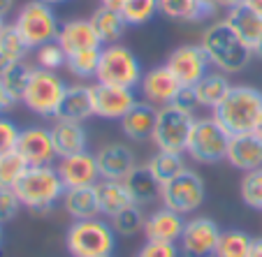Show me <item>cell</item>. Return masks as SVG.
I'll list each match as a JSON object with an SVG mask.
<instances>
[{"instance_id": "cell-1", "label": "cell", "mask_w": 262, "mask_h": 257, "mask_svg": "<svg viewBox=\"0 0 262 257\" xmlns=\"http://www.w3.org/2000/svg\"><path fill=\"white\" fill-rule=\"evenodd\" d=\"M200 46L204 49L209 63L225 75H237V72L246 69L248 63L255 58L253 49L234 33V28L225 19L213 21L204 28Z\"/></svg>"}, {"instance_id": "cell-2", "label": "cell", "mask_w": 262, "mask_h": 257, "mask_svg": "<svg viewBox=\"0 0 262 257\" xmlns=\"http://www.w3.org/2000/svg\"><path fill=\"white\" fill-rule=\"evenodd\" d=\"M211 116L223 125V130L230 137L255 132L257 121L262 116V90L246 84L232 86L223 102L213 109Z\"/></svg>"}, {"instance_id": "cell-3", "label": "cell", "mask_w": 262, "mask_h": 257, "mask_svg": "<svg viewBox=\"0 0 262 257\" xmlns=\"http://www.w3.org/2000/svg\"><path fill=\"white\" fill-rule=\"evenodd\" d=\"M14 193L24 208L33 213H49L56 202L63 199L65 185L54 165H42V167H28Z\"/></svg>"}, {"instance_id": "cell-4", "label": "cell", "mask_w": 262, "mask_h": 257, "mask_svg": "<svg viewBox=\"0 0 262 257\" xmlns=\"http://www.w3.org/2000/svg\"><path fill=\"white\" fill-rule=\"evenodd\" d=\"M70 257H112L116 248V232L102 218L72 220L65 234Z\"/></svg>"}, {"instance_id": "cell-5", "label": "cell", "mask_w": 262, "mask_h": 257, "mask_svg": "<svg viewBox=\"0 0 262 257\" xmlns=\"http://www.w3.org/2000/svg\"><path fill=\"white\" fill-rule=\"evenodd\" d=\"M65 93H68V84L56 72L33 67L21 102L26 104L28 111H33L40 119H58Z\"/></svg>"}, {"instance_id": "cell-6", "label": "cell", "mask_w": 262, "mask_h": 257, "mask_svg": "<svg viewBox=\"0 0 262 257\" xmlns=\"http://www.w3.org/2000/svg\"><path fill=\"white\" fill-rule=\"evenodd\" d=\"M195 116L190 109H183L179 104H165L156 109V125L151 142L158 151L165 153H183L188 146V137L193 130Z\"/></svg>"}, {"instance_id": "cell-7", "label": "cell", "mask_w": 262, "mask_h": 257, "mask_svg": "<svg viewBox=\"0 0 262 257\" xmlns=\"http://www.w3.org/2000/svg\"><path fill=\"white\" fill-rule=\"evenodd\" d=\"M144 77V69L139 58L128 49L125 44H104L100 54V65L95 79L100 84L109 86H123V88H135L139 86Z\"/></svg>"}, {"instance_id": "cell-8", "label": "cell", "mask_w": 262, "mask_h": 257, "mask_svg": "<svg viewBox=\"0 0 262 257\" xmlns=\"http://www.w3.org/2000/svg\"><path fill=\"white\" fill-rule=\"evenodd\" d=\"M14 28L26 40L28 49H37L47 42H56L60 24L56 19L54 5H47L42 0H30L16 12Z\"/></svg>"}, {"instance_id": "cell-9", "label": "cell", "mask_w": 262, "mask_h": 257, "mask_svg": "<svg viewBox=\"0 0 262 257\" xmlns=\"http://www.w3.org/2000/svg\"><path fill=\"white\" fill-rule=\"evenodd\" d=\"M228 144H230V134L223 130V125L213 116L195 119L186 153L200 165H216L221 160H225Z\"/></svg>"}, {"instance_id": "cell-10", "label": "cell", "mask_w": 262, "mask_h": 257, "mask_svg": "<svg viewBox=\"0 0 262 257\" xmlns=\"http://www.w3.org/2000/svg\"><path fill=\"white\" fill-rule=\"evenodd\" d=\"M207 199V190H204V181L200 174L183 169L179 176L160 185V202L165 208L181 213V216H190L195 213Z\"/></svg>"}, {"instance_id": "cell-11", "label": "cell", "mask_w": 262, "mask_h": 257, "mask_svg": "<svg viewBox=\"0 0 262 257\" xmlns=\"http://www.w3.org/2000/svg\"><path fill=\"white\" fill-rule=\"evenodd\" d=\"M221 239V227L213 218L195 216L186 220L183 234L179 239V250L186 257H213Z\"/></svg>"}, {"instance_id": "cell-12", "label": "cell", "mask_w": 262, "mask_h": 257, "mask_svg": "<svg viewBox=\"0 0 262 257\" xmlns=\"http://www.w3.org/2000/svg\"><path fill=\"white\" fill-rule=\"evenodd\" d=\"M93 90V114L104 121H121L130 109L137 104L135 88H123V86H109V84H95Z\"/></svg>"}, {"instance_id": "cell-13", "label": "cell", "mask_w": 262, "mask_h": 257, "mask_svg": "<svg viewBox=\"0 0 262 257\" xmlns=\"http://www.w3.org/2000/svg\"><path fill=\"white\" fill-rule=\"evenodd\" d=\"M167 65L174 72L181 86H190L193 88L200 79L209 72V58L200 44H181L167 56Z\"/></svg>"}, {"instance_id": "cell-14", "label": "cell", "mask_w": 262, "mask_h": 257, "mask_svg": "<svg viewBox=\"0 0 262 257\" xmlns=\"http://www.w3.org/2000/svg\"><path fill=\"white\" fill-rule=\"evenodd\" d=\"M181 81L174 77V72L167 65H156L148 72H144L142 81H139V90H142L144 102L154 104V107H165L177 100L179 90H181Z\"/></svg>"}, {"instance_id": "cell-15", "label": "cell", "mask_w": 262, "mask_h": 257, "mask_svg": "<svg viewBox=\"0 0 262 257\" xmlns=\"http://www.w3.org/2000/svg\"><path fill=\"white\" fill-rule=\"evenodd\" d=\"M16 151H19L21 158H24L30 167L54 165V160L58 158L49 128H42V125H30V128L21 130L19 142H16Z\"/></svg>"}, {"instance_id": "cell-16", "label": "cell", "mask_w": 262, "mask_h": 257, "mask_svg": "<svg viewBox=\"0 0 262 257\" xmlns=\"http://www.w3.org/2000/svg\"><path fill=\"white\" fill-rule=\"evenodd\" d=\"M58 176L63 181L65 190L68 188H84V185H95L100 181V169H98V160L93 153L81 151L74 155H65L58 160L56 165Z\"/></svg>"}, {"instance_id": "cell-17", "label": "cell", "mask_w": 262, "mask_h": 257, "mask_svg": "<svg viewBox=\"0 0 262 257\" xmlns=\"http://www.w3.org/2000/svg\"><path fill=\"white\" fill-rule=\"evenodd\" d=\"M95 160H98L100 178H107V181H125L137 167V160L130 146L119 142L102 146L95 153Z\"/></svg>"}, {"instance_id": "cell-18", "label": "cell", "mask_w": 262, "mask_h": 257, "mask_svg": "<svg viewBox=\"0 0 262 257\" xmlns=\"http://www.w3.org/2000/svg\"><path fill=\"white\" fill-rule=\"evenodd\" d=\"M225 160L239 172H253L262 167V139L255 132L232 134Z\"/></svg>"}, {"instance_id": "cell-19", "label": "cell", "mask_w": 262, "mask_h": 257, "mask_svg": "<svg viewBox=\"0 0 262 257\" xmlns=\"http://www.w3.org/2000/svg\"><path fill=\"white\" fill-rule=\"evenodd\" d=\"M56 42L65 49V54L104 46L102 40H100L98 30H95L93 24H91V19H70V21H65V24H60Z\"/></svg>"}, {"instance_id": "cell-20", "label": "cell", "mask_w": 262, "mask_h": 257, "mask_svg": "<svg viewBox=\"0 0 262 257\" xmlns=\"http://www.w3.org/2000/svg\"><path fill=\"white\" fill-rule=\"evenodd\" d=\"M49 132L51 139H54V149L58 158L89 151V134H86L84 123H79V121L54 119V125L49 128Z\"/></svg>"}, {"instance_id": "cell-21", "label": "cell", "mask_w": 262, "mask_h": 257, "mask_svg": "<svg viewBox=\"0 0 262 257\" xmlns=\"http://www.w3.org/2000/svg\"><path fill=\"white\" fill-rule=\"evenodd\" d=\"M158 10L172 21L200 24L213 19L221 7L216 5V0H158Z\"/></svg>"}, {"instance_id": "cell-22", "label": "cell", "mask_w": 262, "mask_h": 257, "mask_svg": "<svg viewBox=\"0 0 262 257\" xmlns=\"http://www.w3.org/2000/svg\"><path fill=\"white\" fill-rule=\"evenodd\" d=\"M186 227V216L172 211V208H158L146 218L144 223V237L146 241H167V243H179Z\"/></svg>"}, {"instance_id": "cell-23", "label": "cell", "mask_w": 262, "mask_h": 257, "mask_svg": "<svg viewBox=\"0 0 262 257\" xmlns=\"http://www.w3.org/2000/svg\"><path fill=\"white\" fill-rule=\"evenodd\" d=\"M63 208L72 220H91L100 218V197L95 185H84V188H68L63 193Z\"/></svg>"}, {"instance_id": "cell-24", "label": "cell", "mask_w": 262, "mask_h": 257, "mask_svg": "<svg viewBox=\"0 0 262 257\" xmlns=\"http://www.w3.org/2000/svg\"><path fill=\"white\" fill-rule=\"evenodd\" d=\"M95 188H98V197H100V211L107 218L116 216V213H121L123 208L135 204V197L125 181H107V178H100V181L95 183Z\"/></svg>"}, {"instance_id": "cell-25", "label": "cell", "mask_w": 262, "mask_h": 257, "mask_svg": "<svg viewBox=\"0 0 262 257\" xmlns=\"http://www.w3.org/2000/svg\"><path fill=\"white\" fill-rule=\"evenodd\" d=\"M154 125H156V107L148 102H137L130 114H125L121 119V130L128 139L133 142H144L151 139L154 134Z\"/></svg>"}, {"instance_id": "cell-26", "label": "cell", "mask_w": 262, "mask_h": 257, "mask_svg": "<svg viewBox=\"0 0 262 257\" xmlns=\"http://www.w3.org/2000/svg\"><path fill=\"white\" fill-rule=\"evenodd\" d=\"M232 88L230 79L225 77V72H207L198 84L193 86V93H195V100H198V107H204V109H216L218 104L223 102V98L228 95V90Z\"/></svg>"}, {"instance_id": "cell-27", "label": "cell", "mask_w": 262, "mask_h": 257, "mask_svg": "<svg viewBox=\"0 0 262 257\" xmlns=\"http://www.w3.org/2000/svg\"><path fill=\"white\" fill-rule=\"evenodd\" d=\"M91 116H95L93 114V90H91V86H86V84L68 86V93H65L58 119H70V121L84 123Z\"/></svg>"}, {"instance_id": "cell-28", "label": "cell", "mask_w": 262, "mask_h": 257, "mask_svg": "<svg viewBox=\"0 0 262 257\" xmlns=\"http://www.w3.org/2000/svg\"><path fill=\"white\" fill-rule=\"evenodd\" d=\"M225 21L232 26L234 33H237L251 49L260 42V37H262V14L248 10L246 5H237V7H232V10H228Z\"/></svg>"}, {"instance_id": "cell-29", "label": "cell", "mask_w": 262, "mask_h": 257, "mask_svg": "<svg viewBox=\"0 0 262 257\" xmlns=\"http://www.w3.org/2000/svg\"><path fill=\"white\" fill-rule=\"evenodd\" d=\"M91 24H93V28L98 30L102 44H116V42L125 35V28H128V24H125L121 12L109 10V7H102V5L93 12Z\"/></svg>"}, {"instance_id": "cell-30", "label": "cell", "mask_w": 262, "mask_h": 257, "mask_svg": "<svg viewBox=\"0 0 262 257\" xmlns=\"http://www.w3.org/2000/svg\"><path fill=\"white\" fill-rule=\"evenodd\" d=\"M146 169L151 172V176L158 181V185H165L167 181H172L174 176L186 169L181 160V153H165V151H156L146 162Z\"/></svg>"}, {"instance_id": "cell-31", "label": "cell", "mask_w": 262, "mask_h": 257, "mask_svg": "<svg viewBox=\"0 0 262 257\" xmlns=\"http://www.w3.org/2000/svg\"><path fill=\"white\" fill-rule=\"evenodd\" d=\"M125 183H128L130 193H133V197H135V204H139V206L154 202L156 197H160V185H158V181L151 176L146 165H144V167H135V172L125 178Z\"/></svg>"}, {"instance_id": "cell-32", "label": "cell", "mask_w": 262, "mask_h": 257, "mask_svg": "<svg viewBox=\"0 0 262 257\" xmlns=\"http://www.w3.org/2000/svg\"><path fill=\"white\" fill-rule=\"evenodd\" d=\"M253 237L244 229H225L221 232L213 257H248Z\"/></svg>"}, {"instance_id": "cell-33", "label": "cell", "mask_w": 262, "mask_h": 257, "mask_svg": "<svg viewBox=\"0 0 262 257\" xmlns=\"http://www.w3.org/2000/svg\"><path fill=\"white\" fill-rule=\"evenodd\" d=\"M144 223H146V216L139 208V204H133V206L109 218V225L119 237H135V234L144 232Z\"/></svg>"}, {"instance_id": "cell-34", "label": "cell", "mask_w": 262, "mask_h": 257, "mask_svg": "<svg viewBox=\"0 0 262 257\" xmlns=\"http://www.w3.org/2000/svg\"><path fill=\"white\" fill-rule=\"evenodd\" d=\"M100 54H102V46H100V49H84V51L68 54L65 67H68L74 77H79V79H91V77L98 75Z\"/></svg>"}, {"instance_id": "cell-35", "label": "cell", "mask_w": 262, "mask_h": 257, "mask_svg": "<svg viewBox=\"0 0 262 257\" xmlns=\"http://www.w3.org/2000/svg\"><path fill=\"white\" fill-rule=\"evenodd\" d=\"M30 165L21 158L19 151H10V153L0 155V188H12L19 185L24 174L28 172Z\"/></svg>"}, {"instance_id": "cell-36", "label": "cell", "mask_w": 262, "mask_h": 257, "mask_svg": "<svg viewBox=\"0 0 262 257\" xmlns=\"http://www.w3.org/2000/svg\"><path fill=\"white\" fill-rule=\"evenodd\" d=\"M239 195L242 202L253 211H262V167L253 172H244L239 183Z\"/></svg>"}, {"instance_id": "cell-37", "label": "cell", "mask_w": 262, "mask_h": 257, "mask_svg": "<svg viewBox=\"0 0 262 257\" xmlns=\"http://www.w3.org/2000/svg\"><path fill=\"white\" fill-rule=\"evenodd\" d=\"M121 14H123L128 26H144L156 14H160L158 0H128L123 10H121Z\"/></svg>"}, {"instance_id": "cell-38", "label": "cell", "mask_w": 262, "mask_h": 257, "mask_svg": "<svg viewBox=\"0 0 262 257\" xmlns=\"http://www.w3.org/2000/svg\"><path fill=\"white\" fill-rule=\"evenodd\" d=\"M0 51L7 56L10 60H14V63H24L26 54H28V44H26V40L19 35V30L14 28V24H10L3 33H0Z\"/></svg>"}, {"instance_id": "cell-39", "label": "cell", "mask_w": 262, "mask_h": 257, "mask_svg": "<svg viewBox=\"0 0 262 257\" xmlns=\"http://www.w3.org/2000/svg\"><path fill=\"white\" fill-rule=\"evenodd\" d=\"M30 72H33V67H28L26 63H16L14 67H10L5 75L0 77L3 84H5V88L10 90V95L14 98V102H21V98H24V90H26V86H28Z\"/></svg>"}, {"instance_id": "cell-40", "label": "cell", "mask_w": 262, "mask_h": 257, "mask_svg": "<svg viewBox=\"0 0 262 257\" xmlns=\"http://www.w3.org/2000/svg\"><path fill=\"white\" fill-rule=\"evenodd\" d=\"M35 58H37V67L51 69V72L65 67V63H68V54H65V49L58 42H47V44L37 46L35 49Z\"/></svg>"}, {"instance_id": "cell-41", "label": "cell", "mask_w": 262, "mask_h": 257, "mask_svg": "<svg viewBox=\"0 0 262 257\" xmlns=\"http://www.w3.org/2000/svg\"><path fill=\"white\" fill-rule=\"evenodd\" d=\"M19 125L12 119L0 114V155L16 151V142H19Z\"/></svg>"}, {"instance_id": "cell-42", "label": "cell", "mask_w": 262, "mask_h": 257, "mask_svg": "<svg viewBox=\"0 0 262 257\" xmlns=\"http://www.w3.org/2000/svg\"><path fill=\"white\" fill-rule=\"evenodd\" d=\"M19 208L21 206V199L16 197V193L12 188H0V225L10 223L19 216Z\"/></svg>"}, {"instance_id": "cell-43", "label": "cell", "mask_w": 262, "mask_h": 257, "mask_svg": "<svg viewBox=\"0 0 262 257\" xmlns=\"http://www.w3.org/2000/svg\"><path fill=\"white\" fill-rule=\"evenodd\" d=\"M135 257H181L177 243H167V241H146L142 248L137 250Z\"/></svg>"}, {"instance_id": "cell-44", "label": "cell", "mask_w": 262, "mask_h": 257, "mask_svg": "<svg viewBox=\"0 0 262 257\" xmlns=\"http://www.w3.org/2000/svg\"><path fill=\"white\" fill-rule=\"evenodd\" d=\"M174 104H179V107H183V109H190V111H195V109H198V100H195L193 88H190V86H183V88L179 90Z\"/></svg>"}, {"instance_id": "cell-45", "label": "cell", "mask_w": 262, "mask_h": 257, "mask_svg": "<svg viewBox=\"0 0 262 257\" xmlns=\"http://www.w3.org/2000/svg\"><path fill=\"white\" fill-rule=\"evenodd\" d=\"M14 98L10 95V90L5 88V84H3V79H0V114H5V111H10L12 107H14Z\"/></svg>"}, {"instance_id": "cell-46", "label": "cell", "mask_w": 262, "mask_h": 257, "mask_svg": "<svg viewBox=\"0 0 262 257\" xmlns=\"http://www.w3.org/2000/svg\"><path fill=\"white\" fill-rule=\"evenodd\" d=\"M248 257H262V237L253 239L251 250H248Z\"/></svg>"}, {"instance_id": "cell-47", "label": "cell", "mask_w": 262, "mask_h": 257, "mask_svg": "<svg viewBox=\"0 0 262 257\" xmlns=\"http://www.w3.org/2000/svg\"><path fill=\"white\" fill-rule=\"evenodd\" d=\"M125 3H128V0H100V5L102 7H109V10H116V12L123 10Z\"/></svg>"}, {"instance_id": "cell-48", "label": "cell", "mask_w": 262, "mask_h": 257, "mask_svg": "<svg viewBox=\"0 0 262 257\" xmlns=\"http://www.w3.org/2000/svg\"><path fill=\"white\" fill-rule=\"evenodd\" d=\"M14 65H16L14 60H10L5 54H3V51H0V77L5 75V72H7V69H10V67H14Z\"/></svg>"}, {"instance_id": "cell-49", "label": "cell", "mask_w": 262, "mask_h": 257, "mask_svg": "<svg viewBox=\"0 0 262 257\" xmlns=\"http://www.w3.org/2000/svg\"><path fill=\"white\" fill-rule=\"evenodd\" d=\"M14 10V0H0V16H7Z\"/></svg>"}, {"instance_id": "cell-50", "label": "cell", "mask_w": 262, "mask_h": 257, "mask_svg": "<svg viewBox=\"0 0 262 257\" xmlns=\"http://www.w3.org/2000/svg\"><path fill=\"white\" fill-rule=\"evenodd\" d=\"M242 3H244V0H216V5L223 7V10H232V7L242 5Z\"/></svg>"}, {"instance_id": "cell-51", "label": "cell", "mask_w": 262, "mask_h": 257, "mask_svg": "<svg viewBox=\"0 0 262 257\" xmlns=\"http://www.w3.org/2000/svg\"><path fill=\"white\" fill-rule=\"evenodd\" d=\"M242 5H246L248 10L257 12V14H262V0H244Z\"/></svg>"}, {"instance_id": "cell-52", "label": "cell", "mask_w": 262, "mask_h": 257, "mask_svg": "<svg viewBox=\"0 0 262 257\" xmlns=\"http://www.w3.org/2000/svg\"><path fill=\"white\" fill-rule=\"evenodd\" d=\"M253 56H255V58H260V60H262V37H260V42H257V44L253 46Z\"/></svg>"}, {"instance_id": "cell-53", "label": "cell", "mask_w": 262, "mask_h": 257, "mask_svg": "<svg viewBox=\"0 0 262 257\" xmlns=\"http://www.w3.org/2000/svg\"><path fill=\"white\" fill-rule=\"evenodd\" d=\"M255 134L262 139V116H260V121H257V128H255Z\"/></svg>"}, {"instance_id": "cell-54", "label": "cell", "mask_w": 262, "mask_h": 257, "mask_svg": "<svg viewBox=\"0 0 262 257\" xmlns=\"http://www.w3.org/2000/svg\"><path fill=\"white\" fill-rule=\"evenodd\" d=\"M42 3H47V5H60V3H68V0H42Z\"/></svg>"}, {"instance_id": "cell-55", "label": "cell", "mask_w": 262, "mask_h": 257, "mask_svg": "<svg viewBox=\"0 0 262 257\" xmlns=\"http://www.w3.org/2000/svg\"><path fill=\"white\" fill-rule=\"evenodd\" d=\"M7 28V24H5V16H0V33Z\"/></svg>"}, {"instance_id": "cell-56", "label": "cell", "mask_w": 262, "mask_h": 257, "mask_svg": "<svg viewBox=\"0 0 262 257\" xmlns=\"http://www.w3.org/2000/svg\"><path fill=\"white\" fill-rule=\"evenodd\" d=\"M3 241H5V232H3V225H0V248H3Z\"/></svg>"}]
</instances>
